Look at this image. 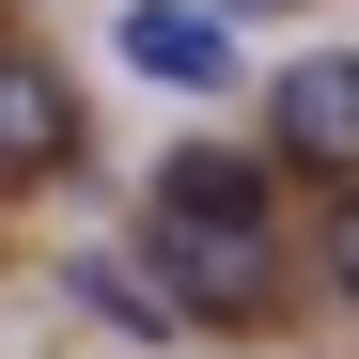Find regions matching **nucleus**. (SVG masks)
Listing matches in <instances>:
<instances>
[{"label": "nucleus", "instance_id": "nucleus-1", "mask_svg": "<svg viewBox=\"0 0 359 359\" xmlns=\"http://www.w3.org/2000/svg\"><path fill=\"white\" fill-rule=\"evenodd\" d=\"M156 281H172V313H250L281 281V250L250 203H156Z\"/></svg>", "mask_w": 359, "mask_h": 359}, {"label": "nucleus", "instance_id": "nucleus-5", "mask_svg": "<svg viewBox=\"0 0 359 359\" xmlns=\"http://www.w3.org/2000/svg\"><path fill=\"white\" fill-rule=\"evenodd\" d=\"M156 203H250V156H172Z\"/></svg>", "mask_w": 359, "mask_h": 359}, {"label": "nucleus", "instance_id": "nucleus-6", "mask_svg": "<svg viewBox=\"0 0 359 359\" xmlns=\"http://www.w3.org/2000/svg\"><path fill=\"white\" fill-rule=\"evenodd\" d=\"M328 281H344V297H359V188H344V203H328Z\"/></svg>", "mask_w": 359, "mask_h": 359}, {"label": "nucleus", "instance_id": "nucleus-3", "mask_svg": "<svg viewBox=\"0 0 359 359\" xmlns=\"http://www.w3.org/2000/svg\"><path fill=\"white\" fill-rule=\"evenodd\" d=\"M281 156H313V172H359V63H344V47H313V63L281 79Z\"/></svg>", "mask_w": 359, "mask_h": 359}, {"label": "nucleus", "instance_id": "nucleus-4", "mask_svg": "<svg viewBox=\"0 0 359 359\" xmlns=\"http://www.w3.org/2000/svg\"><path fill=\"white\" fill-rule=\"evenodd\" d=\"M79 156V109H63V79L32 63V47H0V172H63Z\"/></svg>", "mask_w": 359, "mask_h": 359}, {"label": "nucleus", "instance_id": "nucleus-2", "mask_svg": "<svg viewBox=\"0 0 359 359\" xmlns=\"http://www.w3.org/2000/svg\"><path fill=\"white\" fill-rule=\"evenodd\" d=\"M109 47H126V79H156V94H219L234 79V16L219 0H126Z\"/></svg>", "mask_w": 359, "mask_h": 359}]
</instances>
